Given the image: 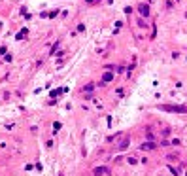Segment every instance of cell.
<instances>
[{
	"label": "cell",
	"instance_id": "obj_1",
	"mask_svg": "<svg viewBox=\"0 0 187 176\" xmlns=\"http://www.w3.org/2000/svg\"><path fill=\"white\" fill-rule=\"evenodd\" d=\"M163 110H168V112H179V114H185L187 108L185 106H161Z\"/></svg>",
	"mask_w": 187,
	"mask_h": 176
},
{
	"label": "cell",
	"instance_id": "obj_2",
	"mask_svg": "<svg viewBox=\"0 0 187 176\" xmlns=\"http://www.w3.org/2000/svg\"><path fill=\"white\" fill-rule=\"evenodd\" d=\"M129 142H131V138H129V136H125V138L121 140V144L117 146V150H121V151H123V150H127V148H129Z\"/></svg>",
	"mask_w": 187,
	"mask_h": 176
},
{
	"label": "cell",
	"instance_id": "obj_3",
	"mask_svg": "<svg viewBox=\"0 0 187 176\" xmlns=\"http://www.w3.org/2000/svg\"><path fill=\"white\" fill-rule=\"evenodd\" d=\"M95 174L98 176V174H110V168H106V167H96L95 168Z\"/></svg>",
	"mask_w": 187,
	"mask_h": 176
},
{
	"label": "cell",
	"instance_id": "obj_4",
	"mask_svg": "<svg viewBox=\"0 0 187 176\" xmlns=\"http://www.w3.org/2000/svg\"><path fill=\"white\" fill-rule=\"evenodd\" d=\"M138 10H140V13H142V15H146V17H147V15H149V8H147V6H146V4H142V6H140V8H138Z\"/></svg>",
	"mask_w": 187,
	"mask_h": 176
},
{
	"label": "cell",
	"instance_id": "obj_5",
	"mask_svg": "<svg viewBox=\"0 0 187 176\" xmlns=\"http://www.w3.org/2000/svg\"><path fill=\"white\" fill-rule=\"evenodd\" d=\"M140 148H142V150H155V144H153V142H144Z\"/></svg>",
	"mask_w": 187,
	"mask_h": 176
},
{
	"label": "cell",
	"instance_id": "obj_6",
	"mask_svg": "<svg viewBox=\"0 0 187 176\" xmlns=\"http://www.w3.org/2000/svg\"><path fill=\"white\" fill-rule=\"evenodd\" d=\"M110 80H111V74H110V72H108V74H104V82H110Z\"/></svg>",
	"mask_w": 187,
	"mask_h": 176
}]
</instances>
